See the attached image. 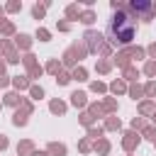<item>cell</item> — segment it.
Returning <instances> with one entry per match:
<instances>
[{
	"label": "cell",
	"instance_id": "1",
	"mask_svg": "<svg viewBox=\"0 0 156 156\" xmlns=\"http://www.w3.org/2000/svg\"><path fill=\"white\" fill-rule=\"evenodd\" d=\"M105 34H107V39H110L112 46L122 49V46L132 44L134 34H136V22H134L124 10H115L112 17H110V22H107Z\"/></svg>",
	"mask_w": 156,
	"mask_h": 156
}]
</instances>
